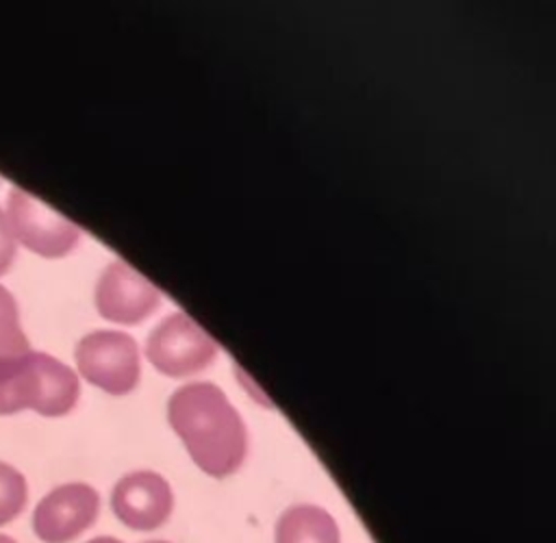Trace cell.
I'll list each match as a JSON object with an SVG mask.
<instances>
[{
  "label": "cell",
  "instance_id": "obj_1",
  "mask_svg": "<svg viewBox=\"0 0 556 543\" xmlns=\"http://www.w3.org/2000/svg\"><path fill=\"white\" fill-rule=\"evenodd\" d=\"M167 419L204 473L226 478L243 465L245 426L217 384L191 382L174 391L167 402Z\"/></svg>",
  "mask_w": 556,
  "mask_h": 543
},
{
  "label": "cell",
  "instance_id": "obj_2",
  "mask_svg": "<svg viewBox=\"0 0 556 543\" xmlns=\"http://www.w3.org/2000/svg\"><path fill=\"white\" fill-rule=\"evenodd\" d=\"M78 395V376L59 358L37 350L0 356V415L33 408L61 417L76 406Z\"/></svg>",
  "mask_w": 556,
  "mask_h": 543
},
{
  "label": "cell",
  "instance_id": "obj_3",
  "mask_svg": "<svg viewBox=\"0 0 556 543\" xmlns=\"http://www.w3.org/2000/svg\"><path fill=\"white\" fill-rule=\"evenodd\" d=\"M80 376L113 395L130 393L141 374L137 341L119 330H93L74 350Z\"/></svg>",
  "mask_w": 556,
  "mask_h": 543
},
{
  "label": "cell",
  "instance_id": "obj_4",
  "mask_svg": "<svg viewBox=\"0 0 556 543\" xmlns=\"http://www.w3.org/2000/svg\"><path fill=\"white\" fill-rule=\"evenodd\" d=\"M4 215L13 239L39 256H65L80 241V228L76 224L17 187L7 195Z\"/></svg>",
  "mask_w": 556,
  "mask_h": 543
},
{
  "label": "cell",
  "instance_id": "obj_5",
  "mask_svg": "<svg viewBox=\"0 0 556 543\" xmlns=\"http://www.w3.org/2000/svg\"><path fill=\"white\" fill-rule=\"evenodd\" d=\"M150 363L172 378L202 371L217 356L215 339L185 313L167 315L148 337Z\"/></svg>",
  "mask_w": 556,
  "mask_h": 543
},
{
  "label": "cell",
  "instance_id": "obj_6",
  "mask_svg": "<svg viewBox=\"0 0 556 543\" xmlns=\"http://www.w3.org/2000/svg\"><path fill=\"white\" fill-rule=\"evenodd\" d=\"M100 513V495L85 482H65L39 500L33 513V530L43 543H70L93 526Z\"/></svg>",
  "mask_w": 556,
  "mask_h": 543
},
{
  "label": "cell",
  "instance_id": "obj_7",
  "mask_svg": "<svg viewBox=\"0 0 556 543\" xmlns=\"http://www.w3.org/2000/svg\"><path fill=\"white\" fill-rule=\"evenodd\" d=\"M161 302L156 287L124 261H111L96 282V308L115 324H139Z\"/></svg>",
  "mask_w": 556,
  "mask_h": 543
},
{
  "label": "cell",
  "instance_id": "obj_8",
  "mask_svg": "<svg viewBox=\"0 0 556 543\" xmlns=\"http://www.w3.org/2000/svg\"><path fill=\"white\" fill-rule=\"evenodd\" d=\"M115 517L130 530L150 532L163 526L174 508L167 480L156 471H132L117 480L111 493Z\"/></svg>",
  "mask_w": 556,
  "mask_h": 543
},
{
  "label": "cell",
  "instance_id": "obj_9",
  "mask_svg": "<svg viewBox=\"0 0 556 543\" xmlns=\"http://www.w3.org/2000/svg\"><path fill=\"white\" fill-rule=\"evenodd\" d=\"M276 543H341V534L328 510L313 504H298L280 515Z\"/></svg>",
  "mask_w": 556,
  "mask_h": 543
},
{
  "label": "cell",
  "instance_id": "obj_10",
  "mask_svg": "<svg viewBox=\"0 0 556 543\" xmlns=\"http://www.w3.org/2000/svg\"><path fill=\"white\" fill-rule=\"evenodd\" d=\"M30 350L20 324L17 302L7 287L0 285V356H13Z\"/></svg>",
  "mask_w": 556,
  "mask_h": 543
},
{
  "label": "cell",
  "instance_id": "obj_11",
  "mask_svg": "<svg viewBox=\"0 0 556 543\" xmlns=\"http://www.w3.org/2000/svg\"><path fill=\"white\" fill-rule=\"evenodd\" d=\"M28 502L26 478L9 463L0 460V526L20 517Z\"/></svg>",
  "mask_w": 556,
  "mask_h": 543
},
{
  "label": "cell",
  "instance_id": "obj_12",
  "mask_svg": "<svg viewBox=\"0 0 556 543\" xmlns=\"http://www.w3.org/2000/svg\"><path fill=\"white\" fill-rule=\"evenodd\" d=\"M13 258H15V239L9 228L7 215L0 209V276L9 272V267L13 265Z\"/></svg>",
  "mask_w": 556,
  "mask_h": 543
},
{
  "label": "cell",
  "instance_id": "obj_13",
  "mask_svg": "<svg viewBox=\"0 0 556 543\" xmlns=\"http://www.w3.org/2000/svg\"><path fill=\"white\" fill-rule=\"evenodd\" d=\"M87 543H122L119 539H113V536H96V539H91V541H87Z\"/></svg>",
  "mask_w": 556,
  "mask_h": 543
},
{
  "label": "cell",
  "instance_id": "obj_14",
  "mask_svg": "<svg viewBox=\"0 0 556 543\" xmlns=\"http://www.w3.org/2000/svg\"><path fill=\"white\" fill-rule=\"evenodd\" d=\"M0 543H17V541L11 539V536H7V534H0Z\"/></svg>",
  "mask_w": 556,
  "mask_h": 543
},
{
  "label": "cell",
  "instance_id": "obj_15",
  "mask_svg": "<svg viewBox=\"0 0 556 543\" xmlns=\"http://www.w3.org/2000/svg\"><path fill=\"white\" fill-rule=\"evenodd\" d=\"M148 543H167V541H148Z\"/></svg>",
  "mask_w": 556,
  "mask_h": 543
}]
</instances>
